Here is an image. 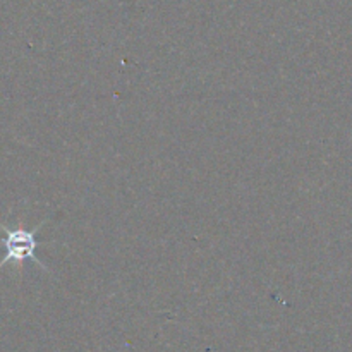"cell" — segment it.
I'll list each match as a JSON object with an SVG mask.
<instances>
[{"label": "cell", "mask_w": 352, "mask_h": 352, "mask_svg": "<svg viewBox=\"0 0 352 352\" xmlns=\"http://www.w3.org/2000/svg\"><path fill=\"white\" fill-rule=\"evenodd\" d=\"M43 223L36 226L33 230H28L24 229V227H7L3 226V223H0V229H2L3 232L0 244H2V248L6 250V254H3L2 260H0V268H2L3 265L9 263L21 267L24 261L30 260L33 261L34 265H38L40 268H45V270H47V267H45L36 256V250L38 246H40L36 232L41 229Z\"/></svg>", "instance_id": "obj_1"}]
</instances>
